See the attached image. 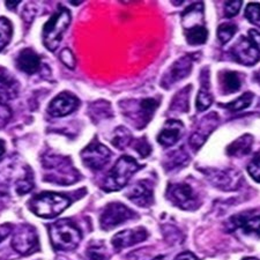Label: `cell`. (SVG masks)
Masks as SVG:
<instances>
[{"instance_id":"cell-1","label":"cell","mask_w":260,"mask_h":260,"mask_svg":"<svg viewBox=\"0 0 260 260\" xmlns=\"http://www.w3.org/2000/svg\"><path fill=\"white\" fill-rule=\"evenodd\" d=\"M182 20L187 43L192 45L206 43L208 31L204 24L203 3H196L187 7L182 14Z\"/></svg>"},{"instance_id":"cell-2","label":"cell","mask_w":260,"mask_h":260,"mask_svg":"<svg viewBox=\"0 0 260 260\" xmlns=\"http://www.w3.org/2000/svg\"><path fill=\"white\" fill-rule=\"evenodd\" d=\"M42 163L45 171L44 179L48 182L69 185L79 179L78 171L71 165L70 160L65 157L58 155H45Z\"/></svg>"},{"instance_id":"cell-3","label":"cell","mask_w":260,"mask_h":260,"mask_svg":"<svg viewBox=\"0 0 260 260\" xmlns=\"http://www.w3.org/2000/svg\"><path fill=\"white\" fill-rule=\"evenodd\" d=\"M52 246L58 251H73L80 244L82 234L70 220H59L49 227Z\"/></svg>"},{"instance_id":"cell-4","label":"cell","mask_w":260,"mask_h":260,"mask_svg":"<svg viewBox=\"0 0 260 260\" xmlns=\"http://www.w3.org/2000/svg\"><path fill=\"white\" fill-rule=\"evenodd\" d=\"M70 204V199L65 196L54 192H43L29 201V208L37 216L52 219L64 212Z\"/></svg>"},{"instance_id":"cell-5","label":"cell","mask_w":260,"mask_h":260,"mask_svg":"<svg viewBox=\"0 0 260 260\" xmlns=\"http://www.w3.org/2000/svg\"><path fill=\"white\" fill-rule=\"evenodd\" d=\"M140 169L139 163L129 156H121L104 179L102 188L107 192H115L123 188L129 178Z\"/></svg>"},{"instance_id":"cell-6","label":"cell","mask_w":260,"mask_h":260,"mask_svg":"<svg viewBox=\"0 0 260 260\" xmlns=\"http://www.w3.org/2000/svg\"><path fill=\"white\" fill-rule=\"evenodd\" d=\"M71 23L70 11L65 7H59L58 11L49 19L43 28V43L50 51H54L59 47L62 36Z\"/></svg>"},{"instance_id":"cell-7","label":"cell","mask_w":260,"mask_h":260,"mask_svg":"<svg viewBox=\"0 0 260 260\" xmlns=\"http://www.w3.org/2000/svg\"><path fill=\"white\" fill-rule=\"evenodd\" d=\"M134 216H136V214L125 205L119 203L109 204L101 214V228L103 230H111L124 223V222L133 219Z\"/></svg>"},{"instance_id":"cell-8","label":"cell","mask_w":260,"mask_h":260,"mask_svg":"<svg viewBox=\"0 0 260 260\" xmlns=\"http://www.w3.org/2000/svg\"><path fill=\"white\" fill-rule=\"evenodd\" d=\"M12 247L23 255L30 254L39 249V237L31 225H20L12 238Z\"/></svg>"},{"instance_id":"cell-9","label":"cell","mask_w":260,"mask_h":260,"mask_svg":"<svg viewBox=\"0 0 260 260\" xmlns=\"http://www.w3.org/2000/svg\"><path fill=\"white\" fill-rule=\"evenodd\" d=\"M111 152L98 140L91 141L81 152L82 162L91 170H100L109 162Z\"/></svg>"},{"instance_id":"cell-10","label":"cell","mask_w":260,"mask_h":260,"mask_svg":"<svg viewBox=\"0 0 260 260\" xmlns=\"http://www.w3.org/2000/svg\"><path fill=\"white\" fill-rule=\"evenodd\" d=\"M167 197L175 206L182 209H194L198 206V197L190 185L185 183L174 184L168 187Z\"/></svg>"},{"instance_id":"cell-11","label":"cell","mask_w":260,"mask_h":260,"mask_svg":"<svg viewBox=\"0 0 260 260\" xmlns=\"http://www.w3.org/2000/svg\"><path fill=\"white\" fill-rule=\"evenodd\" d=\"M235 59L245 66H253L260 60V52L246 37H241L232 48Z\"/></svg>"},{"instance_id":"cell-12","label":"cell","mask_w":260,"mask_h":260,"mask_svg":"<svg viewBox=\"0 0 260 260\" xmlns=\"http://www.w3.org/2000/svg\"><path fill=\"white\" fill-rule=\"evenodd\" d=\"M192 64L193 60L188 56L179 58L178 60H176L173 65L170 66V69L168 70L165 78L161 82L163 88H169L174 85V83L183 80L184 78H187L188 74L192 71Z\"/></svg>"},{"instance_id":"cell-13","label":"cell","mask_w":260,"mask_h":260,"mask_svg":"<svg viewBox=\"0 0 260 260\" xmlns=\"http://www.w3.org/2000/svg\"><path fill=\"white\" fill-rule=\"evenodd\" d=\"M79 100L70 93H61L49 104L48 112L53 117H64L72 114L79 107Z\"/></svg>"},{"instance_id":"cell-14","label":"cell","mask_w":260,"mask_h":260,"mask_svg":"<svg viewBox=\"0 0 260 260\" xmlns=\"http://www.w3.org/2000/svg\"><path fill=\"white\" fill-rule=\"evenodd\" d=\"M217 123H219V117H217L215 112L205 117L199 124L198 129H197L190 138V144L192 146V148L199 149L200 147L204 145V142L207 140L209 134L215 129V127L217 126Z\"/></svg>"},{"instance_id":"cell-15","label":"cell","mask_w":260,"mask_h":260,"mask_svg":"<svg viewBox=\"0 0 260 260\" xmlns=\"http://www.w3.org/2000/svg\"><path fill=\"white\" fill-rule=\"evenodd\" d=\"M147 237H148V234H147L145 228L140 227L127 229L116 234L112 237V245L115 246L116 250H123L125 247L136 245L138 243L144 242Z\"/></svg>"},{"instance_id":"cell-16","label":"cell","mask_w":260,"mask_h":260,"mask_svg":"<svg viewBox=\"0 0 260 260\" xmlns=\"http://www.w3.org/2000/svg\"><path fill=\"white\" fill-rule=\"evenodd\" d=\"M19 94V82L5 69L0 67V106H6Z\"/></svg>"},{"instance_id":"cell-17","label":"cell","mask_w":260,"mask_h":260,"mask_svg":"<svg viewBox=\"0 0 260 260\" xmlns=\"http://www.w3.org/2000/svg\"><path fill=\"white\" fill-rule=\"evenodd\" d=\"M127 198L138 206L148 207L153 204V187L148 180H140L128 191Z\"/></svg>"},{"instance_id":"cell-18","label":"cell","mask_w":260,"mask_h":260,"mask_svg":"<svg viewBox=\"0 0 260 260\" xmlns=\"http://www.w3.org/2000/svg\"><path fill=\"white\" fill-rule=\"evenodd\" d=\"M158 107V102L154 99H145L141 100L139 104H138L137 110L134 112H129V116H132L133 114L136 115V118H134V123H136V126L142 128L145 127L147 123H149V120L152 119V117L154 115V111L156 110V108ZM127 115V114H126Z\"/></svg>"},{"instance_id":"cell-19","label":"cell","mask_w":260,"mask_h":260,"mask_svg":"<svg viewBox=\"0 0 260 260\" xmlns=\"http://www.w3.org/2000/svg\"><path fill=\"white\" fill-rule=\"evenodd\" d=\"M183 129H184V125L182 124V121L179 120L167 121L165 127L162 128V131L160 132V134H158L157 140L162 146L165 147L173 146L179 140V138L182 137Z\"/></svg>"},{"instance_id":"cell-20","label":"cell","mask_w":260,"mask_h":260,"mask_svg":"<svg viewBox=\"0 0 260 260\" xmlns=\"http://www.w3.org/2000/svg\"><path fill=\"white\" fill-rule=\"evenodd\" d=\"M208 178L212 180L214 185L223 190H232L236 188L240 182V175L235 171H224V170H213L208 174Z\"/></svg>"},{"instance_id":"cell-21","label":"cell","mask_w":260,"mask_h":260,"mask_svg":"<svg viewBox=\"0 0 260 260\" xmlns=\"http://www.w3.org/2000/svg\"><path fill=\"white\" fill-rule=\"evenodd\" d=\"M41 65V58L34 50L31 49H24L19 53L18 58H16V66L22 72L27 74H34L36 73L40 69Z\"/></svg>"},{"instance_id":"cell-22","label":"cell","mask_w":260,"mask_h":260,"mask_svg":"<svg viewBox=\"0 0 260 260\" xmlns=\"http://www.w3.org/2000/svg\"><path fill=\"white\" fill-rule=\"evenodd\" d=\"M230 221L234 228L241 229L247 235L254 234L255 236L260 237V215H237L234 216Z\"/></svg>"},{"instance_id":"cell-23","label":"cell","mask_w":260,"mask_h":260,"mask_svg":"<svg viewBox=\"0 0 260 260\" xmlns=\"http://www.w3.org/2000/svg\"><path fill=\"white\" fill-rule=\"evenodd\" d=\"M213 96L209 91V77L208 70H203L201 72V88L197 98V109L199 111H205L212 106Z\"/></svg>"},{"instance_id":"cell-24","label":"cell","mask_w":260,"mask_h":260,"mask_svg":"<svg viewBox=\"0 0 260 260\" xmlns=\"http://www.w3.org/2000/svg\"><path fill=\"white\" fill-rule=\"evenodd\" d=\"M253 144V138L250 134H244V136L238 138L233 144H230L227 148V153L230 156L240 157L249 154L251 152V147Z\"/></svg>"},{"instance_id":"cell-25","label":"cell","mask_w":260,"mask_h":260,"mask_svg":"<svg viewBox=\"0 0 260 260\" xmlns=\"http://www.w3.org/2000/svg\"><path fill=\"white\" fill-rule=\"evenodd\" d=\"M220 83L222 91L224 94H234L242 88V79L236 72H223L220 77Z\"/></svg>"},{"instance_id":"cell-26","label":"cell","mask_w":260,"mask_h":260,"mask_svg":"<svg viewBox=\"0 0 260 260\" xmlns=\"http://www.w3.org/2000/svg\"><path fill=\"white\" fill-rule=\"evenodd\" d=\"M190 90H191V86H187L175 96L173 102H171L170 111H174V112L188 111V98H190Z\"/></svg>"},{"instance_id":"cell-27","label":"cell","mask_w":260,"mask_h":260,"mask_svg":"<svg viewBox=\"0 0 260 260\" xmlns=\"http://www.w3.org/2000/svg\"><path fill=\"white\" fill-rule=\"evenodd\" d=\"M87 255L89 260H109L110 258L108 249L102 243H91L87 250Z\"/></svg>"},{"instance_id":"cell-28","label":"cell","mask_w":260,"mask_h":260,"mask_svg":"<svg viewBox=\"0 0 260 260\" xmlns=\"http://www.w3.org/2000/svg\"><path fill=\"white\" fill-rule=\"evenodd\" d=\"M132 136L131 133L128 132V129L125 127H118L115 131L114 138H112V144L115 147L119 149H124L125 147H127L131 142Z\"/></svg>"},{"instance_id":"cell-29","label":"cell","mask_w":260,"mask_h":260,"mask_svg":"<svg viewBox=\"0 0 260 260\" xmlns=\"http://www.w3.org/2000/svg\"><path fill=\"white\" fill-rule=\"evenodd\" d=\"M252 100H253V94L252 93H245L243 94L241 98H238L237 100H235L234 102L227 104V106H224L227 109H229L230 111H241V110H244V109L249 108L251 106V103H252Z\"/></svg>"},{"instance_id":"cell-30","label":"cell","mask_w":260,"mask_h":260,"mask_svg":"<svg viewBox=\"0 0 260 260\" xmlns=\"http://www.w3.org/2000/svg\"><path fill=\"white\" fill-rule=\"evenodd\" d=\"M12 37V24L6 18H0V51L10 43Z\"/></svg>"},{"instance_id":"cell-31","label":"cell","mask_w":260,"mask_h":260,"mask_svg":"<svg viewBox=\"0 0 260 260\" xmlns=\"http://www.w3.org/2000/svg\"><path fill=\"white\" fill-rule=\"evenodd\" d=\"M237 31L236 24L234 23H223L217 29V37L222 44H227L233 39Z\"/></svg>"},{"instance_id":"cell-32","label":"cell","mask_w":260,"mask_h":260,"mask_svg":"<svg viewBox=\"0 0 260 260\" xmlns=\"http://www.w3.org/2000/svg\"><path fill=\"white\" fill-rule=\"evenodd\" d=\"M245 16L251 23H253L260 28V4H257V3L249 4L245 10Z\"/></svg>"},{"instance_id":"cell-33","label":"cell","mask_w":260,"mask_h":260,"mask_svg":"<svg viewBox=\"0 0 260 260\" xmlns=\"http://www.w3.org/2000/svg\"><path fill=\"white\" fill-rule=\"evenodd\" d=\"M247 171L251 177H252L255 182L260 183V153H258L250 161L249 166H247Z\"/></svg>"},{"instance_id":"cell-34","label":"cell","mask_w":260,"mask_h":260,"mask_svg":"<svg viewBox=\"0 0 260 260\" xmlns=\"http://www.w3.org/2000/svg\"><path fill=\"white\" fill-rule=\"evenodd\" d=\"M187 163V155L185 153L180 152H175L171 155V160L168 161V167L171 168V169H175V168H178L179 166H184Z\"/></svg>"},{"instance_id":"cell-35","label":"cell","mask_w":260,"mask_h":260,"mask_svg":"<svg viewBox=\"0 0 260 260\" xmlns=\"http://www.w3.org/2000/svg\"><path fill=\"white\" fill-rule=\"evenodd\" d=\"M242 7V2L240 0H235V2H227L224 5V12L228 18H234L235 15L238 14Z\"/></svg>"},{"instance_id":"cell-36","label":"cell","mask_w":260,"mask_h":260,"mask_svg":"<svg viewBox=\"0 0 260 260\" xmlns=\"http://www.w3.org/2000/svg\"><path fill=\"white\" fill-rule=\"evenodd\" d=\"M60 60L62 64L73 70L75 67V57L70 49H64L60 52Z\"/></svg>"},{"instance_id":"cell-37","label":"cell","mask_w":260,"mask_h":260,"mask_svg":"<svg viewBox=\"0 0 260 260\" xmlns=\"http://www.w3.org/2000/svg\"><path fill=\"white\" fill-rule=\"evenodd\" d=\"M134 148L138 153H139L142 157H146L147 155L150 154V146L148 142L146 141L145 138H142L140 140H137V144L134 145Z\"/></svg>"},{"instance_id":"cell-38","label":"cell","mask_w":260,"mask_h":260,"mask_svg":"<svg viewBox=\"0 0 260 260\" xmlns=\"http://www.w3.org/2000/svg\"><path fill=\"white\" fill-rule=\"evenodd\" d=\"M249 40L260 52V32L255 29H251V30H249Z\"/></svg>"},{"instance_id":"cell-39","label":"cell","mask_w":260,"mask_h":260,"mask_svg":"<svg viewBox=\"0 0 260 260\" xmlns=\"http://www.w3.org/2000/svg\"><path fill=\"white\" fill-rule=\"evenodd\" d=\"M12 227L10 224H3L0 225V242H3L5 238L10 235Z\"/></svg>"},{"instance_id":"cell-40","label":"cell","mask_w":260,"mask_h":260,"mask_svg":"<svg viewBox=\"0 0 260 260\" xmlns=\"http://www.w3.org/2000/svg\"><path fill=\"white\" fill-rule=\"evenodd\" d=\"M175 260H198L196 255L191 252H183L178 254Z\"/></svg>"},{"instance_id":"cell-41","label":"cell","mask_w":260,"mask_h":260,"mask_svg":"<svg viewBox=\"0 0 260 260\" xmlns=\"http://www.w3.org/2000/svg\"><path fill=\"white\" fill-rule=\"evenodd\" d=\"M20 3L21 2H19V0H16V2H6V6L7 8H10V10H15V8L19 6Z\"/></svg>"},{"instance_id":"cell-42","label":"cell","mask_w":260,"mask_h":260,"mask_svg":"<svg viewBox=\"0 0 260 260\" xmlns=\"http://www.w3.org/2000/svg\"><path fill=\"white\" fill-rule=\"evenodd\" d=\"M4 153H5V142L0 140V157L3 156Z\"/></svg>"},{"instance_id":"cell-43","label":"cell","mask_w":260,"mask_h":260,"mask_svg":"<svg viewBox=\"0 0 260 260\" xmlns=\"http://www.w3.org/2000/svg\"><path fill=\"white\" fill-rule=\"evenodd\" d=\"M153 260H165V257H157V258H155Z\"/></svg>"},{"instance_id":"cell-44","label":"cell","mask_w":260,"mask_h":260,"mask_svg":"<svg viewBox=\"0 0 260 260\" xmlns=\"http://www.w3.org/2000/svg\"><path fill=\"white\" fill-rule=\"evenodd\" d=\"M243 260H258V259H255V258H244Z\"/></svg>"}]
</instances>
